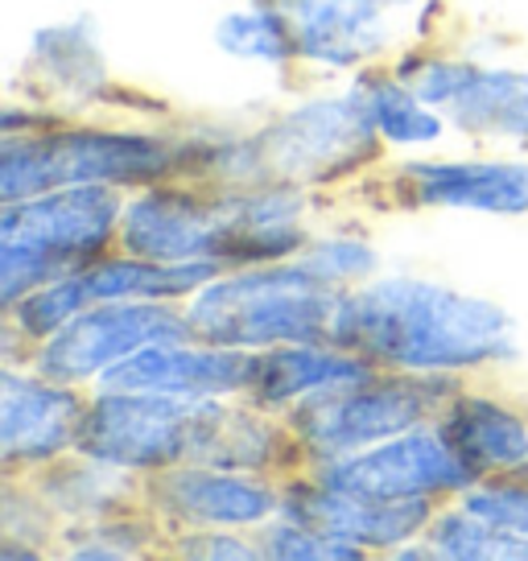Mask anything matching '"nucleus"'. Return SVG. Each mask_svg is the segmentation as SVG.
<instances>
[{
	"mask_svg": "<svg viewBox=\"0 0 528 561\" xmlns=\"http://www.w3.org/2000/svg\"><path fill=\"white\" fill-rule=\"evenodd\" d=\"M331 343L401 371H462L516 355L508 310L425 277H380L343 294Z\"/></svg>",
	"mask_w": 528,
	"mask_h": 561,
	"instance_id": "obj_1",
	"label": "nucleus"
},
{
	"mask_svg": "<svg viewBox=\"0 0 528 561\" xmlns=\"http://www.w3.org/2000/svg\"><path fill=\"white\" fill-rule=\"evenodd\" d=\"M120 240L133 256L161 264H273L301 252V194L294 182H256L219 194L149 186L120 219Z\"/></svg>",
	"mask_w": 528,
	"mask_h": 561,
	"instance_id": "obj_2",
	"label": "nucleus"
},
{
	"mask_svg": "<svg viewBox=\"0 0 528 561\" xmlns=\"http://www.w3.org/2000/svg\"><path fill=\"white\" fill-rule=\"evenodd\" d=\"M343 294L301 261L256 264L236 277L207 280L191 298V331L203 343L268 351L285 343H326Z\"/></svg>",
	"mask_w": 528,
	"mask_h": 561,
	"instance_id": "obj_3",
	"label": "nucleus"
},
{
	"mask_svg": "<svg viewBox=\"0 0 528 561\" xmlns=\"http://www.w3.org/2000/svg\"><path fill=\"white\" fill-rule=\"evenodd\" d=\"M124 203L112 186H62L4 203L0 215V298L13 306L50 280L100 261L120 231Z\"/></svg>",
	"mask_w": 528,
	"mask_h": 561,
	"instance_id": "obj_4",
	"label": "nucleus"
},
{
	"mask_svg": "<svg viewBox=\"0 0 528 561\" xmlns=\"http://www.w3.org/2000/svg\"><path fill=\"white\" fill-rule=\"evenodd\" d=\"M203 158L207 145H177L141 133H9L0 161V194L4 203H18L62 186H149L165 174L191 170Z\"/></svg>",
	"mask_w": 528,
	"mask_h": 561,
	"instance_id": "obj_5",
	"label": "nucleus"
},
{
	"mask_svg": "<svg viewBox=\"0 0 528 561\" xmlns=\"http://www.w3.org/2000/svg\"><path fill=\"white\" fill-rule=\"evenodd\" d=\"M228 421L219 397H165L104 388L79 421V455L116 471L207 467L215 438Z\"/></svg>",
	"mask_w": 528,
	"mask_h": 561,
	"instance_id": "obj_6",
	"label": "nucleus"
},
{
	"mask_svg": "<svg viewBox=\"0 0 528 561\" xmlns=\"http://www.w3.org/2000/svg\"><path fill=\"white\" fill-rule=\"evenodd\" d=\"M458 397V385L446 371H413V376H364L347 385L322 388L294 409V438L318 455L343 458L368 450L376 442L417 430L438 409Z\"/></svg>",
	"mask_w": 528,
	"mask_h": 561,
	"instance_id": "obj_7",
	"label": "nucleus"
},
{
	"mask_svg": "<svg viewBox=\"0 0 528 561\" xmlns=\"http://www.w3.org/2000/svg\"><path fill=\"white\" fill-rule=\"evenodd\" d=\"M380 133L368 116V104L359 88L335 100H314L282 121H273L252 140L256 170L273 174L277 182H331L347 178L376 153Z\"/></svg>",
	"mask_w": 528,
	"mask_h": 561,
	"instance_id": "obj_8",
	"label": "nucleus"
},
{
	"mask_svg": "<svg viewBox=\"0 0 528 561\" xmlns=\"http://www.w3.org/2000/svg\"><path fill=\"white\" fill-rule=\"evenodd\" d=\"M223 273V264L215 261H182V264H161L133 256L128 261H95L79 268L71 277L50 280L34 294H25L9 306V314L18 322L25 339H46L54 334L67 318L83 314L91 306L104 301H170L198 294L207 280Z\"/></svg>",
	"mask_w": 528,
	"mask_h": 561,
	"instance_id": "obj_9",
	"label": "nucleus"
},
{
	"mask_svg": "<svg viewBox=\"0 0 528 561\" xmlns=\"http://www.w3.org/2000/svg\"><path fill=\"white\" fill-rule=\"evenodd\" d=\"M177 339H194L191 318L170 310L165 301H104L46 334L37 351V371L62 385H79L104 376L137 351Z\"/></svg>",
	"mask_w": 528,
	"mask_h": 561,
	"instance_id": "obj_10",
	"label": "nucleus"
},
{
	"mask_svg": "<svg viewBox=\"0 0 528 561\" xmlns=\"http://www.w3.org/2000/svg\"><path fill=\"white\" fill-rule=\"evenodd\" d=\"M318 483L376 500H434L446 491H467L475 474L458 462L438 430L417 425L409 434L376 442L368 450L326 458Z\"/></svg>",
	"mask_w": 528,
	"mask_h": 561,
	"instance_id": "obj_11",
	"label": "nucleus"
},
{
	"mask_svg": "<svg viewBox=\"0 0 528 561\" xmlns=\"http://www.w3.org/2000/svg\"><path fill=\"white\" fill-rule=\"evenodd\" d=\"M401 79L425 104L446 107L462 128L508 137L528 145V75L520 70H483L446 58H409Z\"/></svg>",
	"mask_w": 528,
	"mask_h": 561,
	"instance_id": "obj_12",
	"label": "nucleus"
},
{
	"mask_svg": "<svg viewBox=\"0 0 528 561\" xmlns=\"http://www.w3.org/2000/svg\"><path fill=\"white\" fill-rule=\"evenodd\" d=\"M256 351L219 347V343H158L100 376V388H124V392H165V397H228L240 388H252L256 376Z\"/></svg>",
	"mask_w": 528,
	"mask_h": 561,
	"instance_id": "obj_13",
	"label": "nucleus"
},
{
	"mask_svg": "<svg viewBox=\"0 0 528 561\" xmlns=\"http://www.w3.org/2000/svg\"><path fill=\"white\" fill-rule=\"evenodd\" d=\"M413 0H285L298 54L318 67H359L401 34Z\"/></svg>",
	"mask_w": 528,
	"mask_h": 561,
	"instance_id": "obj_14",
	"label": "nucleus"
},
{
	"mask_svg": "<svg viewBox=\"0 0 528 561\" xmlns=\"http://www.w3.org/2000/svg\"><path fill=\"white\" fill-rule=\"evenodd\" d=\"M282 516L355 549H392L425 533L429 500H376V495L335 491L326 483H298L282 495Z\"/></svg>",
	"mask_w": 528,
	"mask_h": 561,
	"instance_id": "obj_15",
	"label": "nucleus"
},
{
	"mask_svg": "<svg viewBox=\"0 0 528 561\" xmlns=\"http://www.w3.org/2000/svg\"><path fill=\"white\" fill-rule=\"evenodd\" d=\"M83 404L71 392V385L50 376H21L4 371L0 380V455L9 467H37L62 455L79 438Z\"/></svg>",
	"mask_w": 528,
	"mask_h": 561,
	"instance_id": "obj_16",
	"label": "nucleus"
},
{
	"mask_svg": "<svg viewBox=\"0 0 528 561\" xmlns=\"http://www.w3.org/2000/svg\"><path fill=\"white\" fill-rule=\"evenodd\" d=\"M153 500L165 516L198 528H248L282 512V495L223 467H170L153 479Z\"/></svg>",
	"mask_w": 528,
	"mask_h": 561,
	"instance_id": "obj_17",
	"label": "nucleus"
},
{
	"mask_svg": "<svg viewBox=\"0 0 528 561\" xmlns=\"http://www.w3.org/2000/svg\"><path fill=\"white\" fill-rule=\"evenodd\" d=\"M401 182L413 207L528 215V161H413Z\"/></svg>",
	"mask_w": 528,
	"mask_h": 561,
	"instance_id": "obj_18",
	"label": "nucleus"
},
{
	"mask_svg": "<svg viewBox=\"0 0 528 561\" xmlns=\"http://www.w3.org/2000/svg\"><path fill=\"white\" fill-rule=\"evenodd\" d=\"M364 376H371V359L338 347L331 339H326V347L285 343V347H268L256 359V376H252L248 392L261 409H282V404H298L306 397H314L322 388L364 380Z\"/></svg>",
	"mask_w": 528,
	"mask_h": 561,
	"instance_id": "obj_19",
	"label": "nucleus"
},
{
	"mask_svg": "<svg viewBox=\"0 0 528 561\" xmlns=\"http://www.w3.org/2000/svg\"><path fill=\"white\" fill-rule=\"evenodd\" d=\"M438 434L475 479L492 471H520L528 462V425L487 397H455L441 409Z\"/></svg>",
	"mask_w": 528,
	"mask_h": 561,
	"instance_id": "obj_20",
	"label": "nucleus"
},
{
	"mask_svg": "<svg viewBox=\"0 0 528 561\" xmlns=\"http://www.w3.org/2000/svg\"><path fill=\"white\" fill-rule=\"evenodd\" d=\"M425 545L434 558L462 561H525L528 537L508 525H495L487 516L471 512L467 504L455 512H441L438 520L425 525Z\"/></svg>",
	"mask_w": 528,
	"mask_h": 561,
	"instance_id": "obj_21",
	"label": "nucleus"
},
{
	"mask_svg": "<svg viewBox=\"0 0 528 561\" xmlns=\"http://www.w3.org/2000/svg\"><path fill=\"white\" fill-rule=\"evenodd\" d=\"M37 67L50 75L67 95H100L104 88V62H100V42L91 18L50 25L34 37Z\"/></svg>",
	"mask_w": 528,
	"mask_h": 561,
	"instance_id": "obj_22",
	"label": "nucleus"
},
{
	"mask_svg": "<svg viewBox=\"0 0 528 561\" xmlns=\"http://www.w3.org/2000/svg\"><path fill=\"white\" fill-rule=\"evenodd\" d=\"M359 95L368 104L380 140L388 145H429L441 137V116L434 112V104H425L401 75L397 79H364Z\"/></svg>",
	"mask_w": 528,
	"mask_h": 561,
	"instance_id": "obj_23",
	"label": "nucleus"
},
{
	"mask_svg": "<svg viewBox=\"0 0 528 561\" xmlns=\"http://www.w3.org/2000/svg\"><path fill=\"white\" fill-rule=\"evenodd\" d=\"M215 42L231 58H252V62H273V67H282L298 54L294 21L285 9H273V4H248V9L223 13L215 25Z\"/></svg>",
	"mask_w": 528,
	"mask_h": 561,
	"instance_id": "obj_24",
	"label": "nucleus"
},
{
	"mask_svg": "<svg viewBox=\"0 0 528 561\" xmlns=\"http://www.w3.org/2000/svg\"><path fill=\"white\" fill-rule=\"evenodd\" d=\"M46 495H50L54 508L62 512L107 516L128 495V483L120 479L116 467H104V462L88 458V467H79V471H54L46 479Z\"/></svg>",
	"mask_w": 528,
	"mask_h": 561,
	"instance_id": "obj_25",
	"label": "nucleus"
},
{
	"mask_svg": "<svg viewBox=\"0 0 528 561\" xmlns=\"http://www.w3.org/2000/svg\"><path fill=\"white\" fill-rule=\"evenodd\" d=\"M261 549L264 558H285V561H355L364 558V549H355L347 541H335V537H322L318 528L298 525L282 516L277 525H268L261 533Z\"/></svg>",
	"mask_w": 528,
	"mask_h": 561,
	"instance_id": "obj_26",
	"label": "nucleus"
},
{
	"mask_svg": "<svg viewBox=\"0 0 528 561\" xmlns=\"http://www.w3.org/2000/svg\"><path fill=\"white\" fill-rule=\"evenodd\" d=\"M306 268H314L318 277L335 280H364L376 268V252L364 240H318V244L301 248L298 256Z\"/></svg>",
	"mask_w": 528,
	"mask_h": 561,
	"instance_id": "obj_27",
	"label": "nucleus"
},
{
	"mask_svg": "<svg viewBox=\"0 0 528 561\" xmlns=\"http://www.w3.org/2000/svg\"><path fill=\"white\" fill-rule=\"evenodd\" d=\"M462 504L495 525H508L528 537V483H483L462 495Z\"/></svg>",
	"mask_w": 528,
	"mask_h": 561,
	"instance_id": "obj_28",
	"label": "nucleus"
},
{
	"mask_svg": "<svg viewBox=\"0 0 528 561\" xmlns=\"http://www.w3.org/2000/svg\"><path fill=\"white\" fill-rule=\"evenodd\" d=\"M182 553H191V558H264V549H252V545H244L240 537H228V533L186 537Z\"/></svg>",
	"mask_w": 528,
	"mask_h": 561,
	"instance_id": "obj_29",
	"label": "nucleus"
},
{
	"mask_svg": "<svg viewBox=\"0 0 528 561\" xmlns=\"http://www.w3.org/2000/svg\"><path fill=\"white\" fill-rule=\"evenodd\" d=\"M520 474H528V462H525V467H520Z\"/></svg>",
	"mask_w": 528,
	"mask_h": 561,
	"instance_id": "obj_30",
	"label": "nucleus"
}]
</instances>
